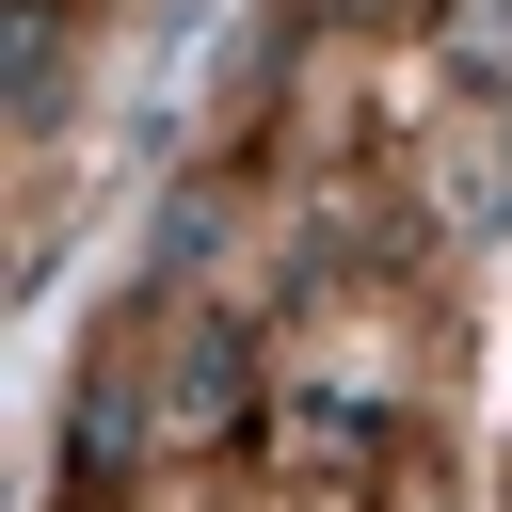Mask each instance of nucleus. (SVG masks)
I'll list each match as a JSON object with an SVG mask.
<instances>
[{"label":"nucleus","instance_id":"1","mask_svg":"<svg viewBox=\"0 0 512 512\" xmlns=\"http://www.w3.org/2000/svg\"><path fill=\"white\" fill-rule=\"evenodd\" d=\"M512 208V128H464L448 144V224H496Z\"/></svg>","mask_w":512,"mask_h":512},{"label":"nucleus","instance_id":"2","mask_svg":"<svg viewBox=\"0 0 512 512\" xmlns=\"http://www.w3.org/2000/svg\"><path fill=\"white\" fill-rule=\"evenodd\" d=\"M464 32H480V48H496V32H512V0H464Z\"/></svg>","mask_w":512,"mask_h":512}]
</instances>
